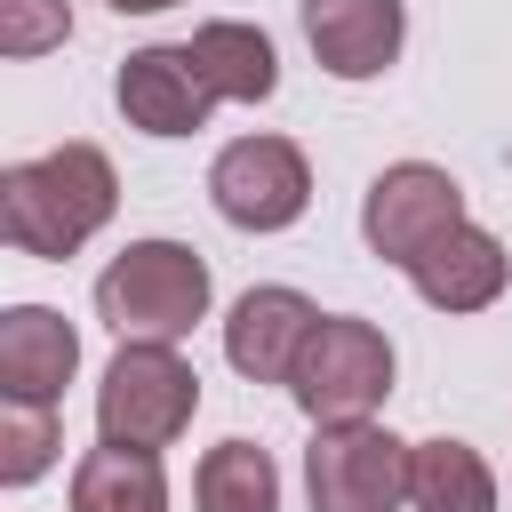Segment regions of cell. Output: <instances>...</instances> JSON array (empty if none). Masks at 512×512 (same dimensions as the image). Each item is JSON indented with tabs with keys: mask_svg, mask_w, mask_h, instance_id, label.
Segmentation results:
<instances>
[{
	"mask_svg": "<svg viewBox=\"0 0 512 512\" xmlns=\"http://www.w3.org/2000/svg\"><path fill=\"white\" fill-rule=\"evenodd\" d=\"M56 448H64L56 408H40V400H8V408H0V480H8V488L40 480Z\"/></svg>",
	"mask_w": 512,
	"mask_h": 512,
	"instance_id": "obj_17",
	"label": "cell"
},
{
	"mask_svg": "<svg viewBox=\"0 0 512 512\" xmlns=\"http://www.w3.org/2000/svg\"><path fill=\"white\" fill-rule=\"evenodd\" d=\"M456 224H464V192H456L440 168H424V160L384 168V176L368 184V208H360L368 248L392 256V264H416V256H424L440 232H456Z\"/></svg>",
	"mask_w": 512,
	"mask_h": 512,
	"instance_id": "obj_7",
	"label": "cell"
},
{
	"mask_svg": "<svg viewBox=\"0 0 512 512\" xmlns=\"http://www.w3.org/2000/svg\"><path fill=\"white\" fill-rule=\"evenodd\" d=\"M200 512H280V472L256 440H224L200 464Z\"/></svg>",
	"mask_w": 512,
	"mask_h": 512,
	"instance_id": "obj_16",
	"label": "cell"
},
{
	"mask_svg": "<svg viewBox=\"0 0 512 512\" xmlns=\"http://www.w3.org/2000/svg\"><path fill=\"white\" fill-rule=\"evenodd\" d=\"M312 328H320V312H312L296 288H248V296L232 304V320H224V352H232L240 376L288 384L296 360H304V344H312Z\"/></svg>",
	"mask_w": 512,
	"mask_h": 512,
	"instance_id": "obj_8",
	"label": "cell"
},
{
	"mask_svg": "<svg viewBox=\"0 0 512 512\" xmlns=\"http://www.w3.org/2000/svg\"><path fill=\"white\" fill-rule=\"evenodd\" d=\"M72 512H168V480H160V456L152 448H88L80 472H72Z\"/></svg>",
	"mask_w": 512,
	"mask_h": 512,
	"instance_id": "obj_13",
	"label": "cell"
},
{
	"mask_svg": "<svg viewBox=\"0 0 512 512\" xmlns=\"http://www.w3.org/2000/svg\"><path fill=\"white\" fill-rule=\"evenodd\" d=\"M288 392H296V408L312 424H360L392 392V344L368 320H320L296 376H288Z\"/></svg>",
	"mask_w": 512,
	"mask_h": 512,
	"instance_id": "obj_4",
	"label": "cell"
},
{
	"mask_svg": "<svg viewBox=\"0 0 512 512\" xmlns=\"http://www.w3.org/2000/svg\"><path fill=\"white\" fill-rule=\"evenodd\" d=\"M208 104H216V88L192 64V48H136L120 64V112L144 136H192L208 120Z\"/></svg>",
	"mask_w": 512,
	"mask_h": 512,
	"instance_id": "obj_9",
	"label": "cell"
},
{
	"mask_svg": "<svg viewBox=\"0 0 512 512\" xmlns=\"http://www.w3.org/2000/svg\"><path fill=\"white\" fill-rule=\"evenodd\" d=\"M304 40L336 80H376L400 56V0H304Z\"/></svg>",
	"mask_w": 512,
	"mask_h": 512,
	"instance_id": "obj_10",
	"label": "cell"
},
{
	"mask_svg": "<svg viewBox=\"0 0 512 512\" xmlns=\"http://www.w3.org/2000/svg\"><path fill=\"white\" fill-rule=\"evenodd\" d=\"M72 32L64 0H0V56H40Z\"/></svg>",
	"mask_w": 512,
	"mask_h": 512,
	"instance_id": "obj_18",
	"label": "cell"
},
{
	"mask_svg": "<svg viewBox=\"0 0 512 512\" xmlns=\"http://www.w3.org/2000/svg\"><path fill=\"white\" fill-rule=\"evenodd\" d=\"M304 480H312V512H392L408 496V448L368 416L320 424V440L304 448Z\"/></svg>",
	"mask_w": 512,
	"mask_h": 512,
	"instance_id": "obj_5",
	"label": "cell"
},
{
	"mask_svg": "<svg viewBox=\"0 0 512 512\" xmlns=\"http://www.w3.org/2000/svg\"><path fill=\"white\" fill-rule=\"evenodd\" d=\"M192 408H200V376L168 344H120V360L96 384V424L120 448H168L192 424Z\"/></svg>",
	"mask_w": 512,
	"mask_h": 512,
	"instance_id": "obj_3",
	"label": "cell"
},
{
	"mask_svg": "<svg viewBox=\"0 0 512 512\" xmlns=\"http://www.w3.org/2000/svg\"><path fill=\"white\" fill-rule=\"evenodd\" d=\"M184 48H192V64L208 72V88L232 96V104H256V96H272V80H280L272 40H264L256 24H200Z\"/></svg>",
	"mask_w": 512,
	"mask_h": 512,
	"instance_id": "obj_15",
	"label": "cell"
},
{
	"mask_svg": "<svg viewBox=\"0 0 512 512\" xmlns=\"http://www.w3.org/2000/svg\"><path fill=\"white\" fill-rule=\"evenodd\" d=\"M408 504L416 512H496V480L480 448L464 440H416L408 448Z\"/></svg>",
	"mask_w": 512,
	"mask_h": 512,
	"instance_id": "obj_14",
	"label": "cell"
},
{
	"mask_svg": "<svg viewBox=\"0 0 512 512\" xmlns=\"http://www.w3.org/2000/svg\"><path fill=\"white\" fill-rule=\"evenodd\" d=\"M408 280H416V296L440 304V312H480V304L504 296V248H496L480 224H456V232H440V240L408 264Z\"/></svg>",
	"mask_w": 512,
	"mask_h": 512,
	"instance_id": "obj_12",
	"label": "cell"
},
{
	"mask_svg": "<svg viewBox=\"0 0 512 512\" xmlns=\"http://www.w3.org/2000/svg\"><path fill=\"white\" fill-rule=\"evenodd\" d=\"M112 200H120V184L96 144H56L0 176V224L24 256H72L112 216Z\"/></svg>",
	"mask_w": 512,
	"mask_h": 512,
	"instance_id": "obj_1",
	"label": "cell"
},
{
	"mask_svg": "<svg viewBox=\"0 0 512 512\" xmlns=\"http://www.w3.org/2000/svg\"><path fill=\"white\" fill-rule=\"evenodd\" d=\"M96 312L120 328V344H176L208 312V264L176 240H136L96 280Z\"/></svg>",
	"mask_w": 512,
	"mask_h": 512,
	"instance_id": "obj_2",
	"label": "cell"
},
{
	"mask_svg": "<svg viewBox=\"0 0 512 512\" xmlns=\"http://www.w3.org/2000/svg\"><path fill=\"white\" fill-rule=\"evenodd\" d=\"M72 368H80V336H72L56 312L16 304V312L0 320V392H8V400L56 408V392H64Z\"/></svg>",
	"mask_w": 512,
	"mask_h": 512,
	"instance_id": "obj_11",
	"label": "cell"
},
{
	"mask_svg": "<svg viewBox=\"0 0 512 512\" xmlns=\"http://www.w3.org/2000/svg\"><path fill=\"white\" fill-rule=\"evenodd\" d=\"M216 208L240 224V232H280L304 216L312 200V176H304V152L288 136H240L216 152V176H208Z\"/></svg>",
	"mask_w": 512,
	"mask_h": 512,
	"instance_id": "obj_6",
	"label": "cell"
},
{
	"mask_svg": "<svg viewBox=\"0 0 512 512\" xmlns=\"http://www.w3.org/2000/svg\"><path fill=\"white\" fill-rule=\"evenodd\" d=\"M120 16H152V8H176V0H112Z\"/></svg>",
	"mask_w": 512,
	"mask_h": 512,
	"instance_id": "obj_19",
	"label": "cell"
}]
</instances>
